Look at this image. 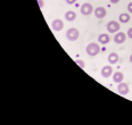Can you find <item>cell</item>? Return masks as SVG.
<instances>
[{"mask_svg":"<svg viewBox=\"0 0 132 125\" xmlns=\"http://www.w3.org/2000/svg\"><path fill=\"white\" fill-rule=\"evenodd\" d=\"M86 51H87V53H88L89 56L95 57V56H97L98 53L100 52V47H99L98 43H96V42H91V43H89V44L87 46Z\"/></svg>","mask_w":132,"mask_h":125,"instance_id":"1","label":"cell"},{"mask_svg":"<svg viewBox=\"0 0 132 125\" xmlns=\"http://www.w3.org/2000/svg\"><path fill=\"white\" fill-rule=\"evenodd\" d=\"M80 37V32L78 29L75 28H71L67 30V32H66V38H67L70 41H76V40L79 39Z\"/></svg>","mask_w":132,"mask_h":125,"instance_id":"2","label":"cell"},{"mask_svg":"<svg viewBox=\"0 0 132 125\" xmlns=\"http://www.w3.org/2000/svg\"><path fill=\"white\" fill-rule=\"evenodd\" d=\"M107 31H108V33H116V32L120 31V23L116 21H111L107 23Z\"/></svg>","mask_w":132,"mask_h":125,"instance_id":"3","label":"cell"},{"mask_svg":"<svg viewBox=\"0 0 132 125\" xmlns=\"http://www.w3.org/2000/svg\"><path fill=\"white\" fill-rule=\"evenodd\" d=\"M92 12H93V7H92L91 4H89V2H84V4L81 6V14L82 15L88 16V15L91 14Z\"/></svg>","mask_w":132,"mask_h":125,"instance_id":"4","label":"cell"},{"mask_svg":"<svg viewBox=\"0 0 132 125\" xmlns=\"http://www.w3.org/2000/svg\"><path fill=\"white\" fill-rule=\"evenodd\" d=\"M51 28L56 32L62 31V30L64 29V22L62 20H59V18H56V20H54L53 23H51Z\"/></svg>","mask_w":132,"mask_h":125,"instance_id":"5","label":"cell"},{"mask_svg":"<svg viewBox=\"0 0 132 125\" xmlns=\"http://www.w3.org/2000/svg\"><path fill=\"white\" fill-rule=\"evenodd\" d=\"M117 92H119L120 94H122V96H126V94L129 93V84L124 83L123 81L120 82L119 85H117Z\"/></svg>","mask_w":132,"mask_h":125,"instance_id":"6","label":"cell"},{"mask_svg":"<svg viewBox=\"0 0 132 125\" xmlns=\"http://www.w3.org/2000/svg\"><path fill=\"white\" fill-rule=\"evenodd\" d=\"M126 40V34L124 32H116L115 33V37H114V41L115 43H117V44H122V43H124Z\"/></svg>","mask_w":132,"mask_h":125,"instance_id":"7","label":"cell"},{"mask_svg":"<svg viewBox=\"0 0 132 125\" xmlns=\"http://www.w3.org/2000/svg\"><path fill=\"white\" fill-rule=\"evenodd\" d=\"M93 13H95V16L99 20H101V18H104L105 16L107 15V10L105 9L104 7H97L95 10H93Z\"/></svg>","mask_w":132,"mask_h":125,"instance_id":"8","label":"cell"},{"mask_svg":"<svg viewBox=\"0 0 132 125\" xmlns=\"http://www.w3.org/2000/svg\"><path fill=\"white\" fill-rule=\"evenodd\" d=\"M112 74H113V68L111 65H106V66H104L101 68V76L103 77L107 78V77L112 76Z\"/></svg>","mask_w":132,"mask_h":125,"instance_id":"9","label":"cell"},{"mask_svg":"<svg viewBox=\"0 0 132 125\" xmlns=\"http://www.w3.org/2000/svg\"><path fill=\"white\" fill-rule=\"evenodd\" d=\"M98 41H99V43H101V44H107V43L111 41V38H109V35H108V34L103 33V34L99 35Z\"/></svg>","mask_w":132,"mask_h":125,"instance_id":"10","label":"cell"},{"mask_svg":"<svg viewBox=\"0 0 132 125\" xmlns=\"http://www.w3.org/2000/svg\"><path fill=\"white\" fill-rule=\"evenodd\" d=\"M124 80V74H123L122 72H116L113 74V81L116 83H120L122 82V81Z\"/></svg>","mask_w":132,"mask_h":125,"instance_id":"11","label":"cell"},{"mask_svg":"<svg viewBox=\"0 0 132 125\" xmlns=\"http://www.w3.org/2000/svg\"><path fill=\"white\" fill-rule=\"evenodd\" d=\"M117 61H119V55H117L116 52L109 53V56H108V62H109V64L114 65V64H116Z\"/></svg>","mask_w":132,"mask_h":125,"instance_id":"12","label":"cell"},{"mask_svg":"<svg viewBox=\"0 0 132 125\" xmlns=\"http://www.w3.org/2000/svg\"><path fill=\"white\" fill-rule=\"evenodd\" d=\"M65 18H66V21H68V22H73L76 18L75 12H73V10H68V12H66L65 13Z\"/></svg>","mask_w":132,"mask_h":125,"instance_id":"13","label":"cell"},{"mask_svg":"<svg viewBox=\"0 0 132 125\" xmlns=\"http://www.w3.org/2000/svg\"><path fill=\"white\" fill-rule=\"evenodd\" d=\"M119 18H120L121 23H128V22L130 21V16H129V14H126V13H123V14H121Z\"/></svg>","mask_w":132,"mask_h":125,"instance_id":"14","label":"cell"},{"mask_svg":"<svg viewBox=\"0 0 132 125\" xmlns=\"http://www.w3.org/2000/svg\"><path fill=\"white\" fill-rule=\"evenodd\" d=\"M75 62H76V64L79 65L80 67H81L82 69H84V67H86V62H84L83 60H81V59H76V60H75Z\"/></svg>","mask_w":132,"mask_h":125,"instance_id":"15","label":"cell"},{"mask_svg":"<svg viewBox=\"0 0 132 125\" xmlns=\"http://www.w3.org/2000/svg\"><path fill=\"white\" fill-rule=\"evenodd\" d=\"M126 35H128L130 39H132V28H130L128 30V32H126Z\"/></svg>","mask_w":132,"mask_h":125,"instance_id":"16","label":"cell"},{"mask_svg":"<svg viewBox=\"0 0 132 125\" xmlns=\"http://www.w3.org/2000/svg\"><path fill=\"white\" fill-rule=\"evenodd\" d=\"M38 5H39L40 8H43V6H45V2H43V0H38Z\"/></svg>","mask_w":132,"mask_h":125,"instance_id":"17","label":"cell"},{"mask_svg":"<svg viewBox=\"0 0 132 125\" xmlns=\"http://www.w3.org/2000/svg\"><path fill=\"white\" fill-rule=\"evenodd\" d=\"M78 1V0H66V2H67L68 5H73L74 2H76Z\"/></svg>","mask_w":132,"mask_h":125,"instance_id":"18","label":"cell"},{"mask_svg":"<svg viewBox=\"0 0 132 125\" xmlns=\"http://www.w3.org/2000/svg\"><path fill=\"white\" fill-rule=\"evenodd\" d=\"M128 10H129L130 13H132V2H130V4L128 5Z\"/></svg>","mask_w":132,"mask_h":125,"instance_id":"19","label":"cell"},{"mask_svg":"<svg viewBox=\"0 0 132 125\" xmlns=\"http://www.w3.org/2000/svg\"><path fill=\"white\" fill-rule=\"evenodd\" d=\"M120 0H111V2L112 4H117V2H119Z\"/></svg>","mask_w":132,"mask_h":125,"instance_id":"20","label":"cell"},{"mask_svg":"<svg viewBox=\"0 0 132 125\" xmlns=\"http://www.w3.org/2000/svg\"><path fill=\"white\" fill-rule=\"evenodd\" d=\"M130 62H131V64H132V55L130 56Z\"/></svg>","mask_w":132,"mask_h":125,"instance_id":"21","label":"cell"}]
</instances>
